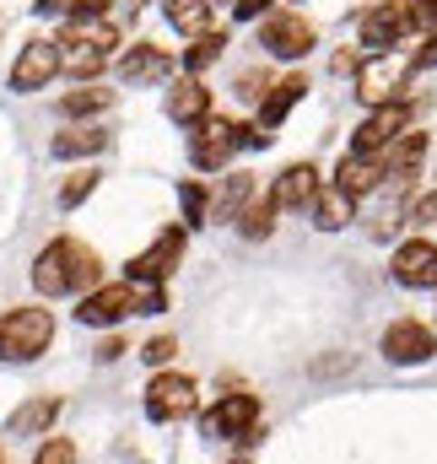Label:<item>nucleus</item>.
<instances>
[{"mask_svg":"<svg viewBox=\"0 0 437 464\" xmlns=\"http://www.w3.org/2000/svg\"><path fill=\"white\" fill-rule=\"evenodd\" d=\"M98 276H103V265H98V254H92L82 237H54V243L38 254V265H33V286H38L44 297L92 292Z\"/></svg>","mask_w":437,"mask_h":464,"instance_id":"1","label":"nucleus"},{"mask_svg":"<svg viewBox=\"0 0 437 464\" xmlns=\"http://www.w3.org/2000/svg\"><path fill=\"white\" fill-rule=\"evenodd\" d=\"M162 308H168L162 281H113V286H92V292L82 297L76 319L92 324V330H103V324L130 319V314H162Z\"/></svg>","mask_w":437,"mask_h":464,"instance_id":"2","label":"nucleus"},{"mask_svg":"<svg viewBox=\"0 0 437 464\" xmlns=\"http://www.w3.org/2000/svg\"><path fill=\"white\" fill-rule=\"evenodd\" d=\"M113 44H119V33H113L103 16H71L65 27H60V71L65 76H98L103 65H109Z\"/></svg>","mask_w":437,"mask_h":464,"instance_id":"3","label":"nucleus"},{"mask_svg":"<svg viewBox=\"0 0 437 464\" xmlns=\"http://www.w3.org/2000/svg\"><path fill=\"white\" fill-rule=\"evenodd\" d=\"M54 341V314L49 308H11L0 319V356L5 362H33Z\"/></svg>","mask_w":437,"mask_h":464,"instance_id":"4","label":"nucleus"},{"mask_svg":"<svg viewBox=\"0 0 437 464\" xmlns=\"http://www.w3.org/2000/svg\"><path fill=\"white\" fill-rule=\"evenodd\" d=\"M411 71H416V54L384 49V54H373V60H367V65L356 71V98H362L367 109H378V103H394V98L405 92Z\"/></svg>","mask_w":437,"mask_h":464,"instance_id":"5","label":"nucleus"},{"mask_svg":"<svg viewBox=\"0 0 437 464\" xmlns=\"http://www.w3.org/2000/svg\"><path fill=\"white\" fill-rule=\"evenodd\" d=\"M411 130V103L405 98H394V103H378L373 114L356 124V135H351V151H362V157H384L400 135Z\"/></svg>","mask_w":437,"mask_h":464,"instance_id":"6","label":"nucleus"},{"mask_svg":"<svg viewBox=\"0 0 437 464\" xmlns=\"http://www.w3.org/2000/svg\"><path fill=\"white\" fill-rule=\"evenodd\" d=\"M238 146H243V135H238V124H232V119L206 114L200 124H189V162H195V168H206V173L227 168Z\"/></svg>","mask_w":437,"mask_h":464,"instance_id":"7","label":"nucleus"},{"mask_svg":"<svg viewBox=\"0 0 437 464\" xmlns=\"http://www.w3.org/2000/svg\"><path fill=\"white\" fill-rule=\"evenodd\" d=\"M314 22L303 16V11H270L265 22H259V44L276 54V60H303L308 49H314Z\"/></svg>","mask_w":437,"mask_h":464,"instance_id":"8","label":"nucleus"},{"mask_svg":"<svg viewBox=\"0 0 437 464\" xmlns=\"http://www.w3.org/2000/svg\"><path fill=\"white\" fill-rule=\"evenodd\" d=\"M206 432L227 443H259V400L254 394H227L206 411Z\"/></svg>","mask_w":437,"mask_h":464,"instance_id":"9","label":"nucleus"},{"mask_svg":"<svg viewBox=\"0 0 437 464\" xmlns=\"http://www.w3.org/2000/svg\"><path fill=\"white\" fill-rule=\"evenodd\" d=\"M411 27H416V22H411V0H384V5H373V11L362 16V49L384 54V49H394Z\"/></svg>","mask_w":437,"mask_h":464,"instance_id":"10","label":"nucleus"},{"mask_svg":"<svg viewBox=\"0 0 437 464\" xmlns=\"http://www.w3.org/2000/svg\"><path fill=\"white\" fill-rule=\"evenodd\" d=\"M54 76H60V44L27 38L22 54H16V65H11V87H16V92H38V87H49Z\"/></svg>","mask_w":437,"mask_h":464,"instance_id":"11","label":"nucleus"},{"mask_svg":"<svg viewBox=\"0 0 437 464\" xmlns=\"http://www.w3.org/2000/svg\"><path fill=\"white\" fill-rule=\"evenodd\" d=\"M195 411V383L184 372H157L146 383V416L151 421H184Z\"/></svg>","mask_w":437,"mask_h":464,"instance_id":"12","label":"nucleus"},{"mask_svg":"<svg viewBox=\"0 0 437 464\" xmlns=\"http://www.w3.org/2000/svg\"><path fill=\"white\" fill-rule=\"evenodd\" d=\"M179 259H184V227H168L146 254H135V259L124 265V281H168Z\"/></svg>","mask_w":437,"mask_h":464,"instance_id":"13","label":"nucleus"},{"mask_svg":"<svg viewBox=\"0 0 437 464\" xmlns=\"http://www.w3.org/2000/svg\"><path fill=\"white\" fill-rule=\"evenodd\" d=\"M389 270H394V281H400V286H411V292H427V286H437V243H427V237L400 243Z\"/></svg>","mask_w":437,"mask_h":464,"instance_id":"14","label":"nucleus"},{"mask_svg":"<svg viewBox=\"0 0 437 464\" xmlns=\"http://www.w3.org/2000/svg\"><path fill=\"white\" fill-rule=\"evenodd\" d=\"M437 351L432 330L427 324H416V319H400V324H389L384 330V356L389 362H400V367H416V362H427Z\"/></svg>","mask_w":437,"mask_h":464,"instance_id":"15","label":"nucleus"},{"mask_svg":"<svg viewBox=\"0 0 437 464\" xmlns=\"http://www.w3.org/2000/svg\"><path fill=\"white\" fill-rule=\"evenodd\" d=\"M319 189H325V184H319V168H314V162H292V168L276 179L270 200H276V211H303V206H314Z\"/></svg>","mask_w":437,"mask_h":464,"instance_id":"16","label":"nucleus"},{"mask_svg":"<svg viewBox=\"0 0 437 464\" xmlns=\"http://www.w3.org/2000/svg\"><path fill=\"white\" fill-rule=\"evenodd\" d=\"M168 71H173V54L157 49V44H135V49L119 60V76H124L130 87H141V82H168Z\"/></svg>","mask_w":437,"mask_h":464,"instance_id":"17","label":"nucleus"},{"mask_svg":"<svg viewBox=\"0 0 437 464\" xmlns=\"http://www.w3.org/2000/svg\"><path fill=\"white\" fill-rule=\"evenodd\" d=\"M422 162H427V135L405 130V135H400V140L384 151V179H394V184H411Z\"/></svg>","mask_w":437,"mask_h":464,"instance_id":"18","label":"nucleus"},{"mask_svg":"<svg viewBox=\"0 0 437 464\" xmlns=\"http://www.w3.org/2000/svg\"><path fill=\"white\" fill-rule=\"evenodd\" d=\"M206 114H211V92H206V82H200V76L173 82V92H168V119H173V124H200Z\"/></svg>","mask_w":437,"mask_h":464,"instance_id":"19","label":"nucleus"},{"mask_svg":"<svg viewBox=\"0 0 437 464\" xmlns=\"http://www.w3.org/2000/svg\"><path fill=\"white\" fill-rule=\"evenodd\" d=\"M378 179H384V157H362V151H351V157L335 168V184H340L351 200L373 195V189H378Z\"/></svg>","mask_w":437,"mask_h":464,"instance_id":"20","label":"nucleus"},{"mask_svg":"<svg viewBox=\"0 0 437 464\" xmlns=\"http://www.w3.org/2000/svg\"><path fill=\"white\" fill-rule=\"evenodd\" d=\"M303 92H308V76H286V82H276L270 92H265V103H259V130L270 135L281 119L292 114L297 103H303Z\"/></svg>","mask_w":437,"mask_h":464,"instance_id":"21","label":"nucleus"},{"mask_svg":"<svg viewBox=\"0 0 437 464\" xmlns=\"http://www.w3.org/2000/svg\"><path fill=\"white\" fill-rule=\"evenodd\" d=\"M351 206H356V200H351L340 184H335V189H319V195H314V206H308V211H314V227L340 232L345 222H351Z\"/></svg>","mask_w":437,"mask_h":464,"instance_id":"22","label":"nucleus"},{"mask_svg":"<svg viewBox=\"0 0 437 464\" xmlns=\"http://www.w3.org/2000/svg\"><path fill=\"white\" fill-rule=\"evenodd\" d=\"M103 146H109V135L98 124H71L54 135V157H98Z\"/></svg>","mask_w":437,"mask_h":464,"instance_id":"23","label":"nucleus"},{"mask_svg":"<svg viewBox=\"0 0 437 464\" xmlns=\"http://www.w3.org/2000/svg\"><path fill=\"white\" fill-rule=\"evenodd\" d=\"M162 11H168V22H173L184 38L211 33V0H162Z\"/></svg>","mask_w":437,"mask_h":464,"instance_id":"24","label":"nucleus"},{"mask_svg":"<svg viewBox=\"0 0 437 464\" xmlns=\"http://www.w3.org/2000/svg\"><path fill=\"white\" fill-rule=\"evenodd\" d=\"M221 49H227V38L221 33H200V38H189V49H184V71L189 76H200L206 65H217Z\"/></svg>","mask_w":437,"mask_h":464,"instance_id":"25","label":"nucleus"},{"mask_svg":"<svg viewBox=\"0 0 437 464\" xmlns=\"http://www.w3.org/2000/svg\"><path fill=\"white\" fill-rule=\"evenodd\" d=\"M248 195H254V179H248V173H232V179H227V189L217 195V206H211V211H217L221 222H227V217L238 222V211L248 206Z\"/></svg>","mask_w":437,"mask_h":464,"instance_id":"26","label":"nucleus"},{"mask_svg":"<svg viewBox=\"0 0 437 464\" xmlns=\"http://www.w3.org/2000/svg\"><path fill=\"white\" fill-rule=\"evenodd\" d=\"M238 227H243V237H270V227H276V200L243 206V211H238Z\"/></svg>","mask_w":437,"mask_h":464,"instance_id":"27","label":"nucleus"},{"mask_svg":"<svg viewBox=\"0 0 437 464\" xmlns=\"http://www.w3.org/2000/svg\"><path fill=\"white\" fill-rule=\"evenodd\" d=\"M109 103H113V92H98V87H82V92H71V98H65L60 109H65L71 119H87V114H103Z\"/></svg>","mask_w":437,"mask_h":464,"instance_id":"28","label":"nucleus"},{"mask_svg":"<svg viewBox=\"0 0 437 464\" xmlns=\"http://www.w3.org/2000/svg\"><path fill=\"white\" fill-rule=\"evenodd\" d=\"M60 416V400H33L27 411H16V432H44Z\"/></svg>","mask_w":437,"mask_h":464,"instance_id":"29","label":"nucleus"},{"mask_svg":"<svg viewBox=\"0 0 437 464\" xmlns=\"http://www.w3.org/2000/svg\"><path fill=\"white\" fill-rule=\"evenodd\" d=\"M92 189H98V173H92V168H82V173H71V179L60 184V206L71 211V206H82Z\"/></svg>","mask_w":437,"mask_h":464,"instance_id":"30","label":"nucleus"},{"mask_svg":"<svg viewBox=\"0 0 437 464\" xmlns=\"http://www.w3.org/2000/svg\"><path fill=\"white\" fill-rule=\"evenodd\" d=\"M179 206H184V217H189V222H206V211H211V200H206V189H200L195 179L179 189Z\"/></svg>","mask_w":437,"mask_h":464,"instance_id":"31","label":"nucleus"},{"mask_svg":"<svg viewBox=\"0 0 437 464\" xmlns=\"http://www.w3.org/2000/svg\"><path fill=\"white\" fill-rule=\"evenodd\" d=\"M33 464H76V443H71V438H49Z\"/></svg>","mask_w":437,"mask_h":464,"instance_id":"32","label":"nucleus"},{"mask_svg":"<svg viewBox=\"0 0 437 464\" xmlns=\"http://www.w3.org/2000/svg\"><path fill=\"white\" fill-rule=\"evenodd\" d=\"M141 356H146V362H151V367H168V362H173V356H179V346H173V341H168V335H157V341H146V351H141Z\"/></svg>","mask_w":437,"mask_h":464,"instance_id":"33","label":"nucleus"},{"mask_svg":"<svg viewBox=\"0 0 437 464\" xmlns=\"http://www.w3.org/2000/svg\"><path fill=\"white\" fill-rule=\"evenodd\" d=\"M411 22L422 33H437V0H411Z\"/></svg>","mask_w":437,"mask_h":464,"instance_id":"34","label":"nucleus"},{"mask_svg":"<svg viewBox=\"0 0 437 464\" xmlns=\"http://www.w3.org/2000/svg\"><path fill=\"white\" fill-rule=\"evenodd\" d=\"M270 5H276V0H238V5H232V16H238V22H248V16H265Z\"/></svg>","mask_w":437,"mask_h":464,"instance_id":"35","label":"nucleus"},{"mask_svg":"<svg viewBox=\"0 0 437 464\" xmlns=\"http://www.w3.org/2000/svg\"><path fill=\"white\" fill-rule=\"evenodd\" d=\"M416 71H437V33H427V44L416 49Z\"/></svg>","mask_w":437,"mask_h":464,"instance_id":"36","label":"nucleus"},{"mask_svg":"<svg viewBox=\"0 0 437 464\" xmlns=\"http://www.w3.org/2000/svg\"><path fill=\"white\" fill-rule=\"evenodd\" d=\"M416 222H437V195H427V200H416V211H411Z\"/></svg>","mask_w":437,"mask_h":464,"instance_id":"37","label":"nucleus"},{"mask_svg":"<svg viewBox=\"0 0 437 464\" xmlns=\"http://www.w3.org/2000/svg\"><path fill=\"white\" fill-rule=\"evenodd\" d=\"M232 464H248V459H232Z\"/></svg>","mask_w":437,"mask_h":464,"instance_id":"38","label":"nucleus"},{"mask_svg":"<svg viewBox=\"0 0 437 464\" xmlns=\"http://www.w3.org/2000/svg\"><path fill=\"white\" fill-rule=\"evenodd\" d=\"M0 33H5V22H0Z\"/></svg>","mask_w":437,"mask_h":464,"instance_id":"39","label":"nucleus"}]
</instances>
